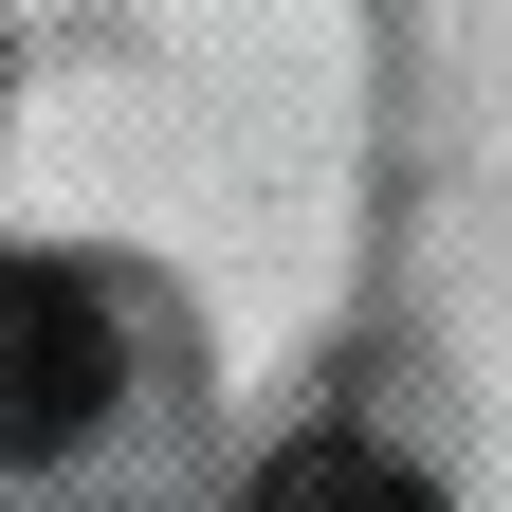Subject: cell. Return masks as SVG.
Masks as SVG:
<instances>
[{
  "label": "cell",
  "instance_id": "6da1fadb",
  "mask_svg": "<svg viewBox=\"0 0 512 512\" xmlns=\"http://www.w3.org/2000/svg\"><path fill=\"white\" fill-rule=\"evenodd\" d=\"M92 403H110V311H92V275L19 256L0 275V458H74Z\"/></svg>",
  "mask_w": 512,
  "mask_h": 512
}]
</instances>
